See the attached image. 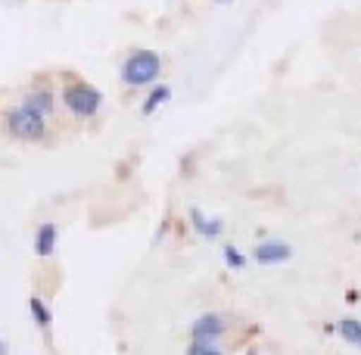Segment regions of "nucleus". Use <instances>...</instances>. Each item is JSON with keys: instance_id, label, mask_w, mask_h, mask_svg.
<instances>
[{"instance_id": "nucleus-7", "label": "nucleus", "mask_w": 361, "mask_h": 355, "mask_svg": "<svg viewBox=\"0 0 361 355\" xmlns=\"http://www.w3.org/2000/svg\"><path fill=\"white\" fill-rule=\"evenodd\" d=\"M56 240H59V228L54 222H44L35 231V255L37 259H50L56 253Z\"/></svg>"}, {"instance_id": "nucleus-1", "label": "nucleus", "mask_w": 361, "mask_h": 355, "mask_svg": "<svg viewBox=\"0 0 361 355\" xmlns=\"http://www.w3.org/2000/svg\"><path fill=\"white\" fill-rule=\"evenodd\" d=\"M4 128L10 131V138L28 140V143L47 138V119H44L41 112L22 107V103H19V107H10L4 112Z\"/></svg>"}, {"instance_id": "nucleus-10", "label": "nucleus", "mask_w": 361, "mask_h": 355, "mask_svg": "<svg viewBox=\"0 0 361 355\" xmlns=\"http://www.w3.org/2000/svg\"><path fill=\"white\" fill-rule=\"evenodd\" d=\"M169 100H171V88H169V85H156V88L147 94V100L140 103V112H144V116H153V112L159 109V107H165Z\"/></svg>"}, {"instance_id": "nucleus-12", "label": "nucleus", "mask_w": 361, "mask_h": 355, "mask_svg": "<svg viewBox=\"0 0 361 355\" xmlns=\"http://www.w3.org/2000/svg\"><path fill=\"white\" fill-rule=\"evenodd\" d=\"M187 355H224V352L218 349V343H197V339H190Z\"/></svg>"}, {"instance_id": "nucleus-15", "label": "nucleus", "mask_w": 361, "mask_h": 355, "mask_svg": "<svg viewBox=\"0 0 361 355\" xmlns=\"http://www.w3.org/2000/svg\"><path fill=\"white\" fill-rule=\"evenodd\" d=\"M215 4H231V0H215Z\"/></svg>"}, {"instance_id": "nucleus-5", "label": "nucleus", "mask_w": 361, "mask_h": 355, "mask_svg": "<svg viewBox=\"0 0 361 355\" xmlns=\"http://www.w3.org/2000/svg\"><path fill=\"white\" fill-rule=\"evenodd\" d=\"M252 259L259 262V265H283V262L293 259V246L283 243V240H262V243L252 249Z\"/></svg>"}, {"instance_id": "nucleus-16", "label": "nucleus", "mask_w": 361, "mask_h": 355, "mask_svg": "<svg viewBox=\"0 0 361 355\" xmlns=\"http://www.w3.org/2000/svg\"><path fill=\"white\" fill-rule=\"evenodd\" d=\"M250 355H259V352H250Z\"/></svg>"}, {"instance_id": "nucleus-9", "label": "nucleus", "mask_w": 361, "mask_h": 355, "mask_svg": "<svg viewBox=\"0 0 361 355\" xmlns=\"http://www.w3.org/2000/svg\"><path fill=\"white\" fill-rule=\"evenodd\" d=\"M28 315H32V321L44 330V334L54 327V312H50V306L41 296H28Z\"/></svg>"}, {"instance_id": "nucleus-6", "label": "nucleus", "mask_w": 361, "mask_h": 355, "mask_svg": "<svg viewBox=\"0 0 361 355\" xmlns=\"http://www.w3.org/2000/svg\"><path fill=\"white\" fill-rule=\"evenodd\" d=\"M22 107L41 112L44 119H50L56 112V94L50 88H32L25 97H22Z\"/></svg>"}, {"instance_id": "nucleus-2", "label": "nucleus", "mask_w": 361, "mask_h": 355, "mask_svg": "<svg viewBox=\"0 0 361 355\" xmlns=\"http://www.w3.org/2000/svg\"><path fill=\"white\" fill-rule=\"evenodd\" d=\"M162 59L156 50H134L131 56L122 63V81L128 88H147L159 78Z\"/></svg>"}, {"instance_id": "nucleus-4", "label": "nucleus", "mask_w": 361, "mask_h": 355, "mask_svg": "<svg viewBox=\"0 0 361 355\" xmlns=\"http://www.w3.org/2000/svg\"><path fill=\"white\" fill-rule=\"evenodd\" d=\"M224 330H228V321H224L221 315L202 312L200 318L190 324V339H197V343H218V339L224 337Z\"/></svg>"}, {"instance_id": "nucleus-8", "label": "nucleus", "mask_w": 361, "mask_h": 355, "mask_svg": "<svg viewBox=\"0 0 361 355\" xmlns=\"http://www.w3.org/2000/svg\"><path fill=\"white\" fill-rule=\"evenodd\" d=\"M190 224H193V231H197L200 237H206V240L221 237V231H224L221 218H209L202 209H190Z\"/></svg>"}, {"instance_id": "nucleus-14", "label": "nucleus", "mask_w": 361, "mask_h": 355, "mask_svg": "<svg viewBox=\"0 0 361 355\" xmlns=\"http://www.w3.org/2000/svg\"><path fill=\"white\" fill-rule=\"evenodd\" d=\"M0 355H10V346H6L4 339H0Z\"/></svg>"}, {"instance_id": "nucleus-13", "label": "nucleus", "mask_w": 361, "mask_h": 355, "mask_svg": "<svg viewBox=\"0 0 361 355\" xmlns=\"http://www.w3.org/2000/svg\"><path fill=\"white\" fill-rule=\"evenodd\" d=\"M224 262H228V268H246V255L237 246H224Z\"/></svg>"}, {"instance_id": "nucleus-11", "label": "nucleus", "mask_w": 361, "mask_h": 355, "mask_svg": "<svg viewBox=\"0 0 361 355\" xmlns=\"http://www.w3.org/2000/svg\"><path fill=\"white\" fill-rule=\"evenodd\" d=\"M336 334H340L349 346H358L361 349V321L358 318H343L340 324H336Z\"/></svg>"}, {"instance_id": "nucleus-3", "label": "nucleus", "mask_w": 361, "mask_h": 355, "mask_svg": "<svg viewBox=\"0 0 361 355\" xmlns=\"http://www.w3.org/2000/svg\"><path fill=\"white\" fill-rule=\"evenodd\" d=\"M63 107L78 119H90L97 116L103 107V94L87 81H72V85L63 88Z\"/></svg>"}]
</instances>
